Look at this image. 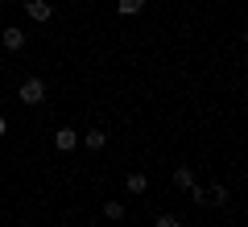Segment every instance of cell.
<instances>
[{"mask_svg":"<svg viewBox=\"0 0 248 227\" xmlns=\"http://www.w3.org/2000/svg\"><path fill=\"white\" fill-rule=\"evenodd\" d=\"M17 99H21L25 107H37V104H46V83L29 75V79H25V83L17 87Z\"/></svg>","mask_w":248,"mask_h":227,"instance_id":"obj_1","label":"cell"},{"mask_svg":"<svg viewBox=\"0 0 248 227\" xmlns=\"http://www.w3.org/2000/svg\"><path fill=\"white\" fill-rule=\"evenodd\" d=\"M0 42H4V50H13V54H17V50H25L29 33H25V29H17V25H9L4 33H0Z\"/></svg>","mask_w":248,"mask_h":227,"instance_id":"obj_2","label":"cell"},{"mask_svg":"<svg viewBox=\"0 0 248 227\" xmlns=\"http://www.w3.org/2000/svg\"><path fill=\"white\" fill-rule=\"evenodd\" d=\"M54 149H58V153L79 149V132H75V128H58V132H54Z\"/></svg>","mask_w":248,"mask_h":227,"instance_id":"obj_3","label":"cell"},{"mask_svg":"<svg viewBox=\"0 0 248 227\" xmlns=\"http://www.w3.org/2000/svg\"><path fill=\"white\" fill-rule=\"evenodd\" d=\"M25 13H29V21H50L54 17V4H50V0H25Z\"/></svg>","mask_w":248,"mask_h":227,"instance_id":"obj_4","label":"cell"},{"mask_svg":"<svg viewBox=\"0 0 248 227\" xmlns=\"http://www.w3.org/2000/svg\"><path fill=\"white\" fill-rule=\"evenodd\" d=\"M79 145H87L91 153H99V149H108V132L104 128H91V132H83V136H79Z\"/></svg>","mask_w":248,"mask_h":227,"instance_id":"obj_5","label":"cell"},{"mask_svg":"<svg viewBox=\"0 0 248 227\" xmlns=\"http://www.w3.org/2000/svg\"><path fill=\"white\" fill-rule=\"evenodd\" d=\"M195 182H199V178H195L190 166H174V186H178V190H190Z\"/></svg>","mask_w":248,"mask_h":227,"instance_id":"obj_6","label":"cell"},{"mask_svg":"<svg viewBox=\"0 0 248 227\" xmlns=\"http://www.w3.org/2000/svg\"><path fill=\"white\" fill-rule=\"evenodd\" d=\"M124 190H128V194H145V190H149V178H145V174H128V178H124Z\"/></svg>","mask_w":248,"mask_h":227,"instance_id":"obj_7","label":"cell"},{"mask_svg":"<svg viewBox=\"0 0 248 227\" xmlns=\"http://www.w3.org/2000/svg\"><path fill=\"white\" fill-rule=\"evenodd\" d=\"M141 9H145V0H116V13L120 17H137Z\"/></svg>","mask_w":248,"mask_h":227,"instance_id":"obj_8","label":"cell"},{"mask_svg":"<svg viewBox=\"0 0 248 227\" xmlns=\"http://www.w3.org/2000/svg\"><path fill=\"white\" fill-rule=\"evenodd\" d=\"M228 198H232V194H228V186H211V190H207V207H223Z\"/></svg>","mask_w":248,"mask_h":227,"instance_id":"obj_9","label":"cell"},{"mask_svg":"<svg viewBox=\"0 0 248 227\" xmlns=\"http://www.w3.org/2000/svg\"><path fill=\"white\" fill-rule=\"evenodd\" d=\"M104 215L112 219V223H120V219H124V202H120V198H108V202H104Z\"/></svg>","mask_w":248,"mask_h":227,"instance_id":"obj_10","label":"cell"},{"mask_svg":"<svg viewBox=\"0 0 248 227\" xmlns=\"http://www.w3.org/2000/svg\"><path fill=\"white\" fill-rule=\"evenodd\" d=\"M153 227H182V219H178V215H157Z\"/></svg>","mask_w":248,"mask_h":227,"instance_id":"obj_11","label":"cell"},{"mask_svg":"<svg viewBox=\"0 0 248 227\" xmlns=\"http://www.w3.org/2000/svg\"><path fill=\"white\" fill-rule=\"evenodd\" d=\"M190 202H199V207H207V190H203V186H190Z\"/></svg>","mask_w":248,"mask_h":227,"instance_id":"obj_12","label":"cell"},{"mask_svg":"<svg viewBox=\"0 0 248 227\" xmlns=\"http://www.w3.org/2000/svg\"><path fill=\"white\" fill-rule=\"evenodd\" d=\"M4 132H9V120H4V116H0V140H4Z\"/></svg>","mask_w":248,"mask_h":227,"instance_id":"obj_13","label":"cell"}]
</instances>
